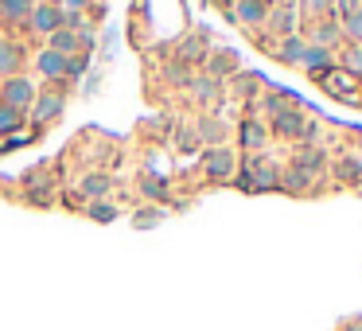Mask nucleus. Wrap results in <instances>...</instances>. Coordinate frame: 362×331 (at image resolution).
Masks as SVG:
<instances>
[{"instance_id":"21","label":"nucleus","mask_w":362,"mask_h":331,"mask_svg":"<svg viewBox=\"0 0 362 331\" xmlns=\"http://www.w3.org/2000/svg\"><path fill=\"white\" fill-rule=\"evenodd\" d=\"M24 121V113H16V110H8V105H0V133H12V129Z\"/></svg>"},{"instance_id":"2","label":"nucleus","mask_w":362,"mask_h":331,"mask_svg":"<svg viewBox=\"0 0 362 331\" xmlns=\"http://www.w3.org/2000/svg\"><path fill=\"white\" fill-rule=\"evenodd\" d=\"M35 70H39L43 78H51V82H59V78H78L82 74V59H67V55L43 47V51L35 55Z\"/></svg>"},{"instance_id":"28","label":"nucleus","mask_w":362,"mask_h":331,"mask_svg":"<svg viewBox=\"0 0 362 331\" xmlns=\"http://www.w3.org/2000/svg\"><path fill=\"white\" fill-rule=\"evenodd\" d=\"M312 8H323V0H312Z\"/></svg>"},{"instance_id":"7","label":"nucleus","mask_w":362,"mask_h":331,"mask_svg":"<svg viewBox=\"0 0 362 331\" xmlns=\"http://www.w3.org/2000/svg\"><path fill=\"white\" fill-rule=\"evenodd\" d=\"M202 168H207L211 179H230L234 176V152H230V148H211L207 160H202Z\"/></svg>"},{"instance_id":"13","label":"nucleus","mask_w":362,"mask_h":331,"mask_svg":"<svg viewBox=\"0 0 362 331\" xmlns=\"http://www.w3.org/2000/svg\"><path fill=\"white\" fill-rule=\"evenodd\" d=\"M199 136L214 148V145H222V136H226V125H222V121H214V117H207V121H199Z\"/></svg>"},{"instance_id":"5","label":"nucleus","mask_w":362,"mask_h":331,"mask_svg":"<svg viewBox=\"0 0 362 331\" xmlns=\"http://www.w3.org/2000/svg\"><path fill=\"white\" fill-rule=\"evenodd\" d=\"M273 110H277V117H273V125H277L285 136H312V133H316V125H308V121H304L296 110H288V105L273 102Z\"/></svg>"},{"instance_id":"11","label":"nucleus","mask_w":362,"mask_h":331,"mask_svg":"<svg viewBox=\"0 0 362 331\" xmlns=\"http://www.w3.org/2000/svg\"><path fill=\"white\" fill-rule=\"evenodd\" d=\"M35 4H39V0H0V16L4 20H27Z\"/></svg>"},{"instance_id":"1","label":"nucleus","mask_w":362,"mask_h":331,"mask_svg":"<svg viewBox=\"0 0 362 331\" xmlns=\"http://www.w3.org/2000/svg\"><path fill=\"white\" fill-rule=\"evenodd\" d=\"M35 93H39V90H35V82L27 74H12V78L0 82V105L24 113V110H32V105H35Z\"/></svg>"},{"instance_id":"20","label":"nucleus","mask_w":362,"mask_h":331,"mask_svg":"<svg viewBox=\"0 0 362 331\" xmlns=\"http://www.w3.org/2000/svg\"><path fill=\"white\" fill-rule=\"evenodd\" d=\"M234 55H230V51H222V55H214V59H211V78H219V74H234Z\"/></svg>"},{"instance_id":"17","label":"nucleus","mask_w":362,"mask_h":331,"mask_svg":"<svg viewBox=\"0 0 362 331\" xmlns=\"http://www.w3.org/2000/svg\"><path fill=\"white\" fill-rule=\"evenodd\" d=\"M331 63V51H323V47H312L308 43V51H304V63L300 67H308V70H323Z\"/></svg>"},{"instance_id":"24","label":"nucleus","mask_w":362,"mask_h":331,"mask_svg":"<svg viewBox=\"0 0 362 331\" xmlns=\"http://www.w3.org/2000/svg\"><path fill=\"white\" fill-rule=\"evenodd\" d=\"M347 67L362 70V43H351V47H347Z\"/></svg>"},{"instance_id":"18","label":"nucleus","mask_w":362,"mask_h":331,"mask_svg":"<svg viewBox=\"0 0 362 331\" xmlns=\"http://www.w3.org/2000/svg\"><path fill=\"white\" fill-rule=\"evenodd\" d=\"M273 27H277L280 35H296V12L292 8H277L273 12Z\"/></svg>"},{"instance_id":"6","label":"nucleus","mask_w":362,"mask_h":331,"mask_svg":"<svg viewBox=\"0 0 362 331\" xmlns=\"http://www.w3.org/2000/svg\"><path fill=\"white\" fill-rule=\"evenodd\" d=\"M82 43H86V39L75 32V27H59V32L47 35V51H59V55H67V59H78Z\"/></svg>"},{"instance_id":"22","label":"nucleus","mask_w":362,"mask_h":331,"mask_svg":"<svg viewBox=\"0 0 362 331\" xmlns=\"http://www.w3.org/2000/svg\"><path fill=\"white\" fill-rule=\"evenodd\" d=\"M160 219H164V211H160V207H144V211L136 214V226H141V230H148V226H156Z\"/></svg>"},{"instance_id":"25","label":"nucleus","mask_w":362,"mask_h":331,"mask_svg":"<svg viewBox=\"0 0 362 331\" xmlns=\"http://www.w3.org/2000/svg\"><path fill=\"white\" fill-rule=\"evenodd\" d=\"M90 4H93V0H63L59 8H63V12H67V16H75V12H82V8H90Z\"/></svg>"},{"instance_id":"8","label":"nucleus","mask_w":362,"mask_h":331,"mask_svg":"<svg viewBox=\"0 0 362 331\" xmlns=\"http://www.w3.org/2000/svg\"><path fill=\"white\" fill-rule=\"evenodd\" d=\"M234 20L238 24H265L269 20V8H265V0H238L234 4Z\"/></svg>"},{"instance_id":"16","label":"nucleus","mask_w":362,"mask_h":331,"mask_svg":"<svg viewBox=\"0 0 362 331\" xmlns=\"http://www.w3.org/2000/svg\"><path fill=\"white\" fill-rule=\"evenodd\" d=\"M339 35H343V32H339L335 24H320V27L312 32V47H323V51H331V43H335Z\"/></svg>"},{"instance_id":"27","label":"nucleus","mask_w":362,"mask_h":331,"mask_svg":"<svg viewBox=\"0 0 362 331\" xmlns=\"http://www.w3.org/2000/svg\"><path fill=\"white\" fill-rule=\"evenodd\" d=\"M351 331H362V320H358V323H351Z\"/></svg>"},{"instance_id":"10","label":"nucleus","mask_w":362,"mask_h":331,"mask_svg":"<svg viewBox=\"0 0 362 331\" xmlns=\"http://www.w3.org/2000/svg\"><path fill=\"white\" fill-rule=\"evenodd\" d=\"M20 74V47L12 39H0V82Z\"/></svg>"},{"instance_id":"14","label":"nucleus","mask_w":362,"mask_h":331,"mask_svg":"<svg viewBox=\"0 0 362 331\" xmlns=\"http://www.w3.org/2000/svg\"><path fill=\"white\" fill-rule=\"evenodd\" d=\"M191 90H195L199 102H211V98H219V93H222V82H219V78H195Z\"/></svg>"},{"instance_id":"19","label":"nucleus","mask_w":362,"mask_h":331,"mask_svg":"<svg viewBox=\"0 0 362 331\" xmlns=\"http://www.w3.org/2000/svg\"><path fill=\"white\" fill-rule=\"evenodd\" d=\"M265 136H269V133H265V129L257 125V121H245V129H242V141H245L250 148H261V145H265Z\"/></svg>"},{"instance_id":"4","label":"nucleus","mask_w":362,"mask_h":331,"mask_svg":"<svg viewBox=\"0 0 362 331\" xmlns=\"http://www.w3.org/2000/svg\"><path fill=\"white\" fill-rule=\"evenodd\" d=\"M67 110V90H39L35 93V105H32V121L35 125H47V121H55L59 113Z\"/></svg>"},{"instance_id":"3","label":"nucleus","mask_w":362,"mask_h":331,"mask_svg":"<svg viewBox=\"0 0 362 331\" xmlns=\"http://www.w3.org/2000/svg\"><path fill=\"white\" fill-rule=\"evenodd\" d=\"M27 24H32L35 35H51V32H59V27H67V12L59 4H51V0H39L32 8V16H27Z\"/></svg>"},{"instance_id":"23","label":"nucleus","mask_w":362,"mask_h":331,"mask_svg":"<svg viewBox=\"0 0 362 331\" xmlns=\"http://www.w3.org/2000/svg\"><path fill=\"white\" fill-rule=\"evenodd\" d=\"M90 219H98V222H113V207L101 199V203H90Z\"/></svg>"},{"instance_id":"12","label":"nucleus","mask_w":362,"mask_h":331,"mask_svg":"<svg viewBox=\"0 0 362 331\" xmlns=\"http://www.w3.org/2000/svg\"><path fill=\"white\" fill-rule=\"evenodd\" d=\"M82 195L90 199V203H101V199L110 195V179L105 176H86L82 179Z\"/></svg>"},{"instance_id":"9","label":"nucleus","mask_w":362,"mask_h":331,"mask_svg":"<svg viewBox=\"0 0 362 331\" xmlns=\"http://www.w3.org/2000/svg\"><path fill=\"white\" fill-rule=\"evenodd\" d=\"M304 51H308V43H304L300 35H285V39H280V47H277V59L288 63V67H300Z\"/></svg>"},{"instance_id":"15","label":"nucleus","mask_w":362,"mask_h":331,"mask_svg":"<svg viewBox=\"0 0 362 331\" xmlns=\"http://www.w3.org/2000/svg\"><path fill=\"white\" fill-rule=\"evenodd\" d=\"M339 32H343L351 43H362V8L347 12V16H343V27H339Z\"/></svg>"},{"instance_id":"26","label":"nucleus","mask_w":362,"mask_h":331,"mask_svg":"<svg viewBox=\"0 0 362 331\" xmlns=\"http://www.w3.org/2000/svg\"><path fill=\"white\" fill-rule=\"evenodd\" d=\"M141 191H144V195H164V183H160V179H156V183H152V179H144Z\"/></svg>"}]
</instances>
